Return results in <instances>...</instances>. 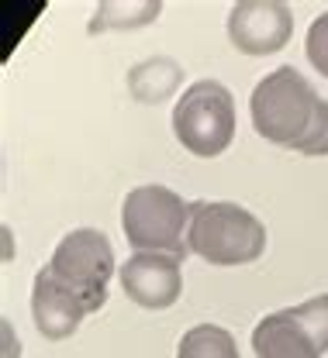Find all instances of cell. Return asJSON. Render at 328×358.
I'll return each mask as SVG.
<instances>
[{"mask_svg":"<svg viewBox=\"0 0 328 358\" xmlns=\"http://www.w3.org/2000/svg\"><path fill=\"white\" fill-rule=\"evenodd\" d=\"M287 313L318 341L322 352H328V293L311 296V300H304V303H297V307H287Z\"/></svg>","mask_w":328,"mask_h":358,"instance_id":"12","label":"cell"},{"mask_svg":"<svg viewBox=\"0 0 328 358\" xmlns=\"http://www.w3.org/2000/svg\"><path fill=\"white\" fill-rule=\"evenodd\" d=\"M159 14H163L159 0H132V3L107 0V3L97 7V14L90 17V35H97V31H121V28L132 31V28H142V24L156 21Z\"/></svg>","mask_w":328,"mask_h":358,"instance_id":"10","label":"cell"},{"mask_svg":"<svg viewBox=\"0 0 328 358\" xmlns=\"http://www.w3.org/2000/svg\"><path fill=\"white\" fill-rule=\"evenodd\" d=\"M294 10L283 0H238L228 10V42L242 55H273L290 42Z\"/></svg>","mask_w":328,"mask_h":358,"instance_id":"6","label":"cell"},{"mask_svg":"<svg viewBox=\"0 0 328 358\" xmlns=\"http://www.w3.org/2000/svg\"><path fill=\"white\" fill-rule=\"evenodd\" d=\"M32 317L39 334L48 341H62L69 334H76V327L83 324V317H90V310L66 289L59 286L48 268L42 266L35 272V286H32Z\"/></svg>","mask_w":328,"mask_h":358,"instance_id":"8","label":"cell"},{"mask_svg":"<svg viewBox=\"0 0 328 358\" xmlns=\"http://www.w3.org/2000/svg\"><path fill=\"white\" fill-rule=\"evenodd\" d=\"M252 352L256 358H322L318 341L290 317L287 310L266 313L252 327Z\"/></svg>","mask_w":328,"mask_h":358,"instance_id":"9","label":"cell"},{"mask_svg":"<svg viewBox=\"0 0 328 358\" xmlns=\"http://www.w3.org/2000/svg\"><path fill=\"white\" fill-rule=\"evenodd\" d=\"M118 279H121L125 296L139 303L142 310H166L180 300V289H184L180 259L156 255V252H135L118 268Z\"/></svg>","mask_w":328,"mask_h":358,"instance_id":"7","label":"cell"},{"mask_svg":"<svg viewBox=\"0 0 328 358\" xmlns=\"http://www.w3.org/2000/svg\"><path fill=\"white\" fill-rule=\"evenodd\" d=\"M46 268L59 286H66L87 310L97 313L107 303V282L114 275L111 238L97 227H76L62 234Z\"/></svg>","mask_w":328,"mask_h":358,"instance_id":"5","label":"cell"},{"mask_svg":"<svg viewBox=\"0 0 328 358\" xmlns=\"http://www.w3.org/2000/svg\"><path fill=\"white\" fill-rule=\"evenodd\" d=\"M177 358H238V345L221 324H193L177 345Z\"/></svg>","mask_w":328,"mask_h":358,"instance_id":"11","label":"cell"},{"mask_svg":"<svg viewBox=\"0 0 328 358\" xmlns=\"http://www.w3.org/2000/svg\"><path fill=\"white\" fill-rule=\"evenodd\" d=\"M304 48H308V62L328 80V10H322V14L311 21Z\"/></svg>","mask_w":328,"mask_h":358,"instance_id":"13","label":"cell"},{"mask_svg":"<svg viewBox=\"0 0 328 358\" xmlns=\"http://www.w3.org/2000/svg\"><path fill=\"white\" fill-rule=\"evenodd\" d=\"M252 128L277 148L301 155H328V100L294 66L263 76L252 96Z\"/></svg>","mask_w":328,"mask_h":358,"instance_id":"1","label":"cell"},{"mask_svg":"<svg viewBox=\"0 0 328 358\" xmlns=\"http://www.w3.org/2000/svg\"><path fill=\"white\" fill-rule=\"evenodd\" d=\"M173 134L197 159L221 155L235 138V96L218 80H197L173 107Z\"/></svg>","mask_w":328,"mask_h":358,"instance_id":"4","label":"cell"},{"mask_svg":"<svg viewBox=\"0 0 328 358\" xmlns=\"http://www.w3.org/2000/svg\"><path fill=\"white\" fill-rule=\"evenodd\" d=\"M121 227L135 252L187 259L184 231H190V203L170 186H135L121 203Z\"/></svg>","mask_w":328,"mask_h":358,"instance_id":"3","label":"cell"},{"mask_svg":"<svg viewBox=\"0 0 328 358\" xmlns=\"http://www.w3.org/2000/svg\"><path fill=\"white\" fill-rule=\"evenodd\" d=\"M187 248L211 266H249L266 252V227L232 200H193Z\"/></svg>","mask_w":328,"mask_h":358,"instance_id":"2","label":"cell"}]
</instances>
